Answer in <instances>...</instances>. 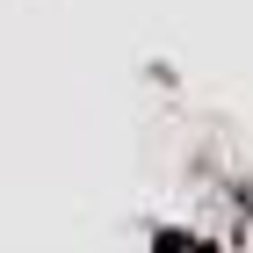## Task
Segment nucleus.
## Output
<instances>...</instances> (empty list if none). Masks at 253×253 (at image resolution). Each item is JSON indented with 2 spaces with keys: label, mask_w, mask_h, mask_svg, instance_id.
I'll use <instances>...</instances> for the list:
<instances>
[]
</instances>
